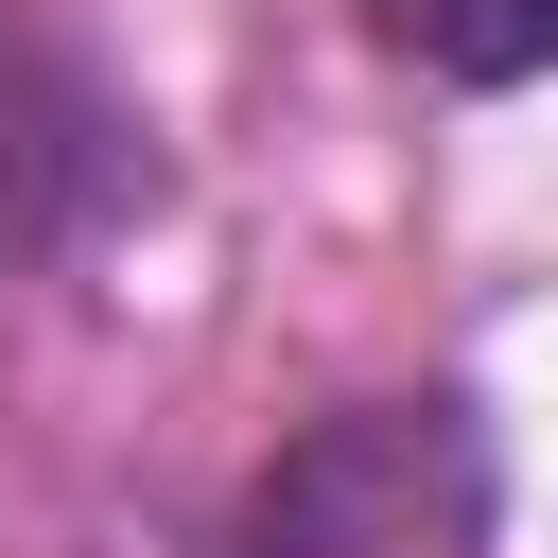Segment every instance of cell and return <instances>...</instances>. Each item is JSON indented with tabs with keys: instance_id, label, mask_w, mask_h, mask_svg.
<instances>
[{
	"instance_id": "6da1fadb",
	"label": "cell",
	"mask_w": 558,
	"mask_h": 558,
	"mask_svg": "<svg viewBox=\"0 0 558 558\" xmlns=\"http://www.w3.org/2000/svg\"><path fill=\"white\" fill-rule=\"evenodd\" d=\"M418 70H453V87H523L541 70V35H558V0H366Z\"/></svg>"
}]
</instances>
